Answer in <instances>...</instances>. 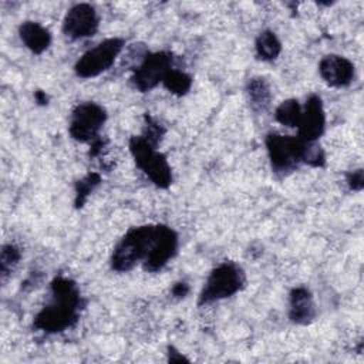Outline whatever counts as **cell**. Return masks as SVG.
<instances>
[{
	"label": "cell",
	"instance_id": "6da1fadb",
	"mask_svg": "<svg viewBox=\"0 0 364 364\" xmlns=\"http://www.w3.org/2000/svg\"><path fill=\"white\" fill-rule=\"evenodd\" d=\"M81 296L75 282L58 276L51 283V300L34 318V327L44 333H60L78 320Z\"/></svg>",
	"mask_w": 364,
	"mask_h": 364
},
{
	"label": "cell",
	"instance_id": "7a4b0ae2",
	"mask_svg": "<svg viewBox=\"0 0 364 364\" xmlns=\"http://www.w3.org/2000/svg\"><path fill=\"white\" fill-rule=\"evenodd\" d=\"M156 225L131 228L117 243L111 256V267L117 272H128L138 262H144L155 237Z\"/></svg>",
	"mask_w": 364,
	"mask_h": 364
},
{
	"label": "cell",
	"instance_id": "3957f363",
	"mask_svg": "<svg viewBox=\"0 0 364 364\" xmlns=\"http://www.w3.org/2000/svg\"><path fill=\"white\" fill-rule=\"evenodd\" d=\"M243 269L233 262H223L208 276L199 294V304H208L237 293L245 284Z\"/></svg>",
	"mask_w": 364,
	"mask_h": 364
},
{
	"label": "cell",
	"instance_id": "277c9868",
	"mask_svg": "<svg viewBox=\"0 0 364 364\" xmlns=\"http://www.w3.org/2000/svg\"><path fill=\"white\" fill-rule=\"evenodd\" d=\"M129 151L136 166L151 179L158 188H168L172 183L171 166L164 154L146 142L141 135L129 139Z\"/></svg>",
	"mask_w": 364,
	"mask_h": 364
},
{
	"label": "cell",
	"instance_id": "5b68a950",
	"mask_svg": "<svg viewBox=\"0 0 364 364\" xmlns=\"http://www.w3.org/2000/svg\"><path fill=\"white\" fill-rule=\"evenodd\" d=\"M304 144L299 136L269 134L266 136V148L273 172L282 176L293 172L303 162Z\"/></svg>",
	"mask_w": 364,
	"mask_h": 364
},
{
	"label": "cell",
	"instance_id": "8992f818",
	"mask_svg": "<svg viewBox=\"0 0 364 364\" xmlns=\"http://www.w3.org/2000/svg\"><path fill=\"white\" fill-rule=\"evenodd\" d=\"M125 41L114 37L97 44L94 48L84 53L74 65V71L81 78H92L107 71L119 55Z\"/></svg>",
	"mask_w": 364,
	"mask_h": 364
},
{
	"label": "cell",
	"instance_id": "52a82bcc",
	"mask_svg": "<svg viewBox=\"0 0 364 364\" xmlns=\"http://www.w3.org/2000/svg\"><path fill=\"white\" fill-rule=\"evenodd\" d=\"M173 55L169 51L146 53L142 61L134 68L131 81L141 92L155 88L172 70Z\"/></svg>",
	"mask_w": 364,
	"mask_h": 364
},
{
	"label": "cell",
	"instance_id": "ba28073f",
	"mask_svg": "<svg viewBox=\"0 0 364 364\" xmlns=\"http://www.w3.org/2000/svg\"><path fill=\"white\" fill-rule=\"evenodd\" d=\"M107 119L105 109L95 102L78 104L70 119V135L78 142H92Z\"/></svg>",
	"mask_w": 364,
	"mask_h": 364
},
{
	"label": "cell",
	"instance_id": "9c48e42d",
	"mask_svg": "<svg viewBox=\"0 0 364 364\" xmlns=\"http://www.w3.org/2000/svg\"><path fill=\"white\" fill-rule=\"evenodd\" d=\"M176 249H178V236L175 230H172L165 225H156L152 246L149 249L148 256L142 262L144 269L151 273L159 272L175 256Z\"/></svg>",
	"mask_w": 364,
	"mask_h": 364
},
{
	"label": "cell",
	"instance_id": "30bf717a",
	"mask_svg": "<svg viewBox=\"0 0 364 364\" xmlns=\"http://www.w3.org/2000/svg\"><path fill=\"white\" fill-rule=\"evenodd\" d=\"M98 30V16L91 4L80 3L71 7L63 21V31L70 38H85Z\"/></svg>",
	"mask_w": 364,
	"mask_h": 364
},
{
	"label": "cell",
	"instance_id": "8fae6325",
	"mask_svg": "<svg viewBox=\"0 0 364 364\" xmlns=\"http://www.w3.org/2000/svg\"><path fill=\"white\" fill-rule=\"evenodd\" d=\"M326 127V114L321 98L318 95H310L301 109V118L299 122V138L304 142H316Z\"/></svg>",
	"mask_w": 364,
	"mask_h": 364
},
{
	"label": "cell",
	"instance_id": "7c38bea8",
	"mask_svg": "<svg viewBox=\"0 0 364 364\" xmlns=\"http://www.w3.org/2000/svg\"><path fill=\"white\" fill-rule=\"evenodd\" d=\"M318 73L321 78L330 87H346L354 78V65L350 60L341 55H326L318 64Z\"/></svg>",
	"mask_w": 364,
	"mask_h": 364
},
{
	"label": "cell",
	"instance_id": "4fadbf2b",
	"mask_svg": "<svg viewBox=\"0 0 364 364\" xmlns=\"http://www.w3.org/2000/svg\"><path fill=\"white\" fill-rule=\"evenodd\" d=\"M289 317L296 324H309L316 317L313 297L306 287H296L291 290Z\"/></svg>",
	"mask_w": 364,
	"mask_h": 364
},
{
	"label": "cell",
	"instance_id": "5bb4252c",
	"mask_svg": "<svg viewBox=\"0 0 364 364\" xmlns=\"http://www.w3.org/2000/svg\"><path fill=\"white\" fill-rule=\"evenodd\" d=\"M18 34L24 46L34 54H41L51 43L50 31L36 21L21 23L18 27Z\"/></svg>",
	"mask_w": 364,
	"mask_h": 364
},
{
	"label": "cell",
	"instance_id": "9a60e30c",
	"mask_svg": "<svg viewBox=\"0 0 364 364\" xmlns=\"http://www.w3.org/2000/svg\"><path fill=\"white\" fill-rule=\"evenodd\" d=\"M246 92L249 97V102L253 109L264 111L272 101V91L269 82L263 77H253L247 81Z\"/></svg>",
	"mask_w": 364,
	"mask_h": 364
},
{
	"label": "cell",
	"instance_id": "2e32d148",
	"mask_svg": "<svg viewBox=\"0 0 364 364\" xmlns=\"http://www.w3.org/2000/svg\"><path fill=\"white\" fill-rule=\"evenodd\" d=\"M255 48H256V55L260 60L272 61L279 57L282 51V43L279 41L277 36L273 31L264 30L257 36Z\"/></svg>",
	"mask_w": 364,
	"mask_h": 364
},
{
	"label": "cell",
	"instance_id": "e0dca14e",
	"mask_svg": "<svg viewBox=\"0 0 364 364\" xmlns=\"http://www.w3.org/2000/svg\"><path fill=\"white\" fill-rule=\"evenodd\" d=\"M301 109L303 108L300 107L297 100L294 98L286 100L276 108V112H274L276 121L289 128L299 127V122L301 118Z\"/></svg>",
	"mask_w": 364,
	"mask_h": 364
},
{
	"label": "cell",
	"instance_id": "ac0fdd59",
	"mask_svg": "<svg viewBox=\"0 0 364 364\" xmlns=\"http://www.w3.org/2000/svg\"><path fill=\"white\" fill-rule=\"evenodd\" d=\"M162 84H164V87H165L169 92H172V94H175V95H185V94L189 91L191 85H192V78H191V75H188L186 73H183V71H181V70L172 68V70L165 75Z\"/></svg>",
	"mask_w": 364,
	"mask_h": 364
},
{
	"label": "cell",
	"instance_id": "d6986e66",
	"mask_svg": "<svg viewBox=\"0 0 364 364\" xmlns=\"http://www.w3.org/2000/svg\"><path fill=\"white\" fill-rule=\"evenodd\" d=\"M101 182V176L95 172H90L75 183V206L81 208L87 200L88 195Z\"/></svg>",
	"mask_w": 364,
	"mask_h": 364
},
{
	"label": "cell",
	"instance_id": "ffe728a7",
	"mask_svg": "<svg viewBox=\"0 0 364 364\" xmlns=\"http://www.w3.org/2000/svg\"><path fill=\"white\" fill-rule=\"evenodd\" d=\"M165 134V128L155 121L152 117H149L148 114L145 115V127H144V132H142V138L149 142L152 146L158 148L162 136Z\"/></svg>",
	"mask_w": 364,
	"mask_h": 364
},
{
	"label": "cell",
	"instance_id": "44dd1931",
	"mask_svg": "<svg viewBox=\"0 0 364 364\" xmlns=\"http://www.w3.org/2000/svg\"><path fill=\"white\" fill-rule=\"evenodd\" d=\"M18 259H20V250L14 245H6L1 247L0 270H1L3 280L13 270V267L18 263Z\"/></svg>",
	"mask_w": 364,
	"mask_h": 364
},
{
	"label": "cell",
	"instance_id": "7402d4cb",
	"mask_svg": "<svg viewBox=\"0 0 364 364\" xmlns=\"http://www.w3.org/2000/svg\"><path fill=\"white\" fill-rule=\"evenodd\" d=\"M303 162L311 165V166H324L326 164V155L320 145L316 142H306L304 144V152H303Z\"/></svg>",
	"mask_w": 364,
	"mask_h": 364
},
{
	"label": "cell",
	"instance_id": "603a6c76",
	"mask_svg": "<svg viewBox=\"0 0 364 364\" xmlns=\"http://www.w3.org/2000/svg\"><path fill=\"white\" fill-rule=\"evenodd\" d=\"M347 183L350 186V189L353 191H361L364 186V173L363 169H357L353 171L347 175Z\"/></svg>",
	"mask_w": 364,
	"mask_h": 364
},
{
	"label": "cell",
	"instance_id": "cb8c5ba5",
	"mask_svg": "<svg viewBox=\"0 0 364 364\" xmlns=\"http://www.w3.org/2000/svg\"><path fill=\"white\" fill-rule=\"evenodd\" d=\"M188 291H189V286H188L186 283H183V282L176 283V284L172 287V294H173L175 297H185V296L188 294Z\"/></svg>",
	"mask_w": 364,
	"mask_h": 364
},
{
	"label": "cell",
	"instance_id": "d4e9b609",
	"mask_svg": "<svg viewBox=\"0 0 364 364\" xmlns=\"http://www.w3.org/2000/svg\"><path fill=\"white\" fill-rule=\"evenodd\" d=\"M168 360H169V361H188V358H185L182 354H179L173 347H169Z\"/></svg>",
	"mask_w": 364,
	"mask_h": 364
},
{
	"label": "cell",
	"instance_id": "484cf974",
	"mask_svg": "<svg viewBox=\"0 0 364 364\" xmlns=\"http://www.w3.org/2000/svg\"><path fill=\"white\" fill-rule=\"evenodd\" d=\"M34 98H36V101H37L38 104H47V101H48V97H47L46 92L41 91V90H37V91L34 92Z\"/></svg>",
	"mask_w": 364,
	"mask_h": 364
}]
</instances>
